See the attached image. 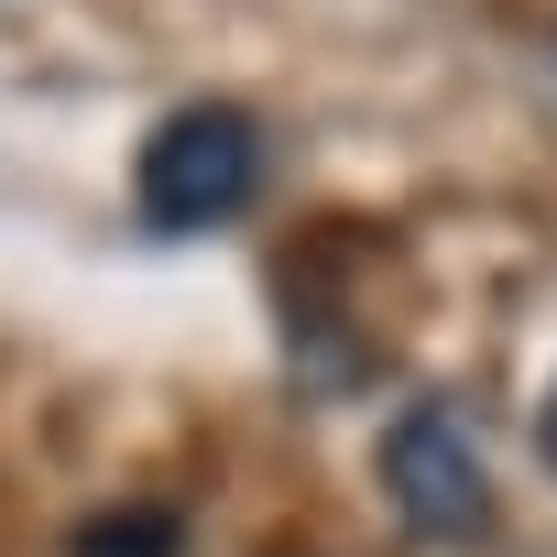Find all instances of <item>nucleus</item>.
Masks as SVG:
<instances>
[{"mask_svg": "<svg viewBox=\"0 0 557 557\" xmlns=\"http://www.w3.org/2000/svg\"><path fill=\"white\" fill-rule=\"evenodd\" d=\"M251 197H262V121H251L240 99H186V110L153 121V143H143V164H132L143 230L186 240V230L240 219Z\"/></svg>", "mask_w": 557, "mask_h": 557, "instance_id": "nucleus-1", "label": "nucleus"}, {"mask_svg": "<svg viewBox=\"0 0 557 557\" xmlns=\"http://www.w3.org/2000/svg\"><path fill=\"white\" fill-rule=\"evenodd\" d=\"M383 492H394V513H405L426 546H470V535L492 524V459H481V426H470L448 394L405 405V416L383 426Z\"/></svg>", "mask_w": 557, "mask_h": 557, "instance_id": "nucleus-2", "label": "nucleus"}, {"mask_svg": "<svg viewBox=\"0 0 557 557\" xmlns=\"http://www.w3.org/2000/svg\"><path fill=\"white\" fill-rule=\"evenodd\" d=\"M77 557H175V513H153V503L99 513V524H77Z\"/></svg>", "mask_w": 557, "mask_h": 557, "instance_id": "nucleus-3", "label": "nucleus"}, {"mask_svg": "<svg viewBox=\"0 0 557 557\" xmlns=\"http://www.w3.org/2000/svg\"><path fill=\"white\" fill-rule=\"evenodd\" d=\"M535 448H546V470H557V383H546V416H535Z\"/></svg>", "mask_w": 557, "mask_h": 557, "instance_id": "nucleus-4", "label": "nucleus"}]
</instances>
